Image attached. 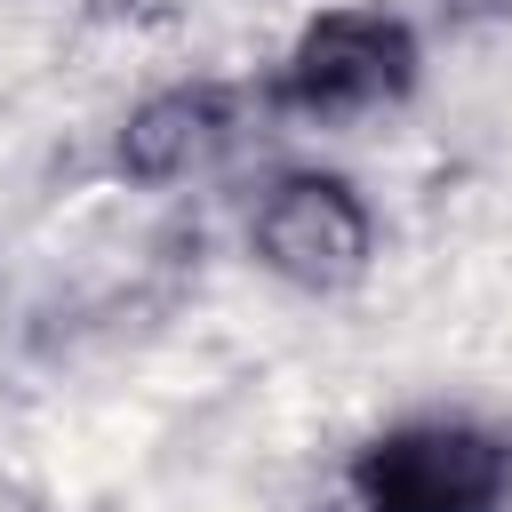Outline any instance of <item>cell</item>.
Here are the masks:
<instances>
[{
	"label": "cell",
	"instance_id": "277c9868",
	"mask_svg": "<svg viewBox=\"0 0 512 512\" xmlns=\"http://www.w3.org/2000/svg\"><path fill=\"white\" fill-rule=\"evenodd\" d=\"M232 128H240V104H232V88H168V96H152L136 120H128V136H120V160L136 168V176H192V168H208L224 144H232Z\"/></svg>",
	"mask_w": 512,
	"mask_h": 512
},
{
	"label": "cell",
	"instance_id": "7a4b0ae2",
	"mask_svg": "<svg viewBox=\"0 0 512 512\" xmlns=\"http://www.w3.org/2000/svg\"><path fill=\"white\" fill-rule=\"evenodd\" d=\"M416 88V32L384 8H328L280 64V104L304 120H360Z\"/></svg>",
	"mask_w": 512,
	"mask_h": 512
},
{
	"label": "cell",
	"instance_id": "3957f363",
	"mask_svg": "<svg viewBox=\"0 0 512 512\" xmlns=\"http://www.w3.org/2000/svg\"><path fill=\"white\" fill-rule=\"evenodd\" d=\"M248 240H256V256L280 280H296V288H344V280L368 272V240L376 232H368V208H360V192L344 176L304 168V176H280L256 200Z\"/></svg>",
	"mask_w": 512,
	"mask_h": 512
},
{
	"label": "cell",
	"instance_id": "6da1fadb",
	"mask_svg": "<svg viewBox=\"0 0 512 512\" xmlns=\"http://www.w3.org/2000/svg\"><path fill=\"white\" fill-rule=\"evenodd\" d=\"M360 512H504L512 504V440L464 416L392 424L352 464Z\"/></svg>",
	"mask_w": 512,
	"mask_h": 512
}]
</instances>
